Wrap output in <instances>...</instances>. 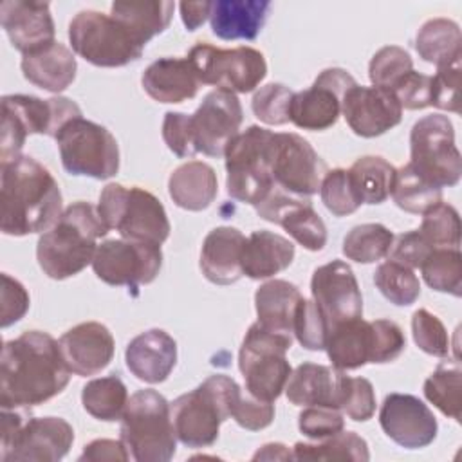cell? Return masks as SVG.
<instances>
[{"label": "cell", "mask_w": 462, "mask_h": 462, "mask_svg": "<svg viewBox=\"0 0 462 462\" xmlns=\"http://www.w3.org/2000/svg\"><path fill=\"white\" fill-rule=\"evenodd\" d=\"M70 370L60 341L43 330H27L4 343L0 357V406L32 408L61 393Z\"/></svg>", "instance_id": "obj_1"}, {"label": "cell", "mask_w": 462, "mask_h": 462, "mask_svg": "<svg viewBox=\"0 0 462 462\" xmlns=\"http://www.w3.org/2000/svg\"><path fill=\"white\" fill-rule=\"evenodd\" d=\"M0 229L9 236L47 231L61 209V191L52 173L29 155L0 162Z\"/></svg>", "instance_id": "obj_2"}, {"label": "cell", "mask_w": 462, "mask_h": 462, "mask_svg": "<svg viewBox=\"0 0 462 462\" xmlns=\"http://www.w3.org/2000/svg\"><path fill=\"white\" fill-rule=\"evenodd\" d=\"M108 233L90 202H74L63 209L52 227L43 231L36 244L42 271L52 280H65L92 263L97 238Z\"/></svg>", "instance_id": "obj_3"}, {"label": "cell", "mask_w": 462, "mask_h": 462, "mask_svg": "<svg viewBox=\"0 0 462 462\" xmlns=\"http://www.w3.org/2000/svg\"><path fill=\"white\" fill-rule=\"evenodd\" d=\"M242 395L238 383L224 374L209 375L195 390L170 402L177 440L188 448H208L218 439L220 424L227 420Z\"/></svg>", "instance_id": "obj_4"}, {"label": "cell", "mask_w": 462, "mask_h": 462, "mask_svg": "<svg viewBox=\"0 0 462 462\" xmlns=\"http://www.w3.org/2000/svg\"><path fill=\"white\" fill-rule=\"evenodd\" d=\"M119 435L130 458L137 462H168L177 451V435L170 402L159 392L146 388L128 397Z\"/></svg>", "instance_id": "obj_5"}, {"label": "cell", "mask_w": 462, "mask_h": 462, "mask_svg": "<svg viewBox=\"0 0 462 462\" xmlns=\"http://www.w3.org/2000/svg\"><path fill=\"white\" fill-rule=\"evenodd\" d=\"M81 117L79 106L63 96L40 99L29 94H9L2 97L0 162L20 157L27 135L42 134L56 137L72 119Z\"/></svg>", "instance_id": "obj_6"}, {"label": "cell", "mask_w": 462, "mask_h": 462, "mask_svg": "<svg viewBox=\"0 0 462 462\" xmlns=\"http://www.w3.org/2000/svg\"><path fill=\"white\" fill-rule=\"evenodd\" d=\"M97 215L108 231L116 229L134 242L161 245L171 229L161 200L139 186L106 184L99 195Z\"/></svg>", "instance_id": "obj_7"}, {"label": "cell", "mask_w": 462, "mask_h": 462, "mask_svg": "<svg viewBox=\"0 0 462 462\" xmlns=\"http://www.w3.org/2000/svg\"><path fill=\"white\" fill-rule=\"evenodd\" d=\"M273 137L274 132L251 125L231 139L224 152L226 188L231 199L256 206L276 188L271 171Z\"/></svg>", "instance_id": "obj_8"}, {"label": "cell", "mask_w": 462, "mask_h": 462, "mask_svg": "<svg viewBox=\"0 0 462 462\" xmlns=\"http://www.w3.org/2000/svg\"><path fill=\"white\" fill-rule=\"evenodd\" d=\"M291 345L292 337L274 334L258 321L247 328L238 352V368L253 397L274 402L282 395L292 374L285 356Z\"/></svg>", "instance_id": "obj_9"}, {"label": "cell", "mask_w": 462, "mask_h": 462, "mask_svg": "<svg viewBox=\"0 0 462 462\" xmlns=\"http://www.w3.org/2000/svg\"><path fill=\"white\" fill-rule=\"evenodd\" d=\"M69 42L78 56L96 67H125L144 51L116 18L94 9L79 11L70 20Z\"/></svg>", "instance_id": "obj_10"}, {"label": "cell", "mask_w": 462, "mask_h": 462, "mask_svg": "<svg viewBox=\"0 0 462 462\" xmlns=\"http://www.w3.org/2000/svg\"><path fill=\"white\" fill-rule=\"evenodd\" d=\"M61 164L70 175L110 179L119 170V146L116 137L103 125L76 117L54 137Z\"/></svg>", "instance_id": "obj_11"}, {"label": "cell", "mask_w": 462, "mask_h": 462, "mask_svg": "<svg viewBox=\"0 0 462 462\" xmlns=\"http://www.w3.org/2000/svg\"><path fill=\"white\" fill-rule=\"evenodd\" d=\"M410 166L439 188L455 186L460 180L462 157L448 116L430 114L411 126Z\"/></svg>", "instance_id": "obj_12"}, {"label": "cell", "mask_w": 462, "mask_h": 462, "mask_svg": "<svg viewBox=\"0 0 462 462\" xmlns=\"http://www.w3.org/2000/svg\"><path fill=\"white\" fill-rule=\"evenodd\" d=\"M202 85H215L229 92H253L267 76V63L260 51L253 47L220 49L199 42L186 56Z\"/></svg>", "instance_id": "obj_13"}, {"label": "cell", "mask_w": 462, "mask_h": 462, "mask_svg": "<svg viewBox=\"0 0 462 462\" xmlns=\"http://www.w3.org/2000/svg\"><path fill=\"white\" fill-rule=\"evenodd\" d=\"M162 267L161 245L134 240H105L97 245L92 269L96 276L116 287L137 289L152 283Z\"/></svg>", "instance_id": "obj_14"}, {"label": "cell", "mask_w": 462, "mask_h": 462, "mask_svg": "<svg viewBox=\"0 0 462 462\" xmlns=\"http://www.w3.org/2000/svg\"><path fill=\"white\" fill-rule=\"evenodd\" d=\"M271 171L274 184L283 191L296 197H310L319 191L327 164L301 135L292 132L274 134Z\"/></svg>", "instance_id": "obj_15"}, {"label": "cell", "mask_w": 462, "mask_h": 462, "mask_svg": "<svg viewBox=\"0 0 462 462\" xmlns=\"http://www.w3.org/2000/svg\"><path fill=\"white\" fill-rule=\"evenodd\" d=\"M356 85V79L339 67L325 69L318 74L312 87L294 92L289 106V121L303 130H327L341 116L345 92Z\"/></svg>", "instance_id": "obj_16"}, {"label": "cell", "mask_w": 462, "mask_h": 462, "mask_svg": "<svg viewBox=\"0 0 462 462\" xmlns=\"http://www.w3.org/2000/svg\"><path fill=\"white\" fill-rule=\"evenodd\" d=\"M244 112L235 92L215 88L204 96L200 106L189 116L197 153L222 157L231 139L238 134Z\"/></svg>", "instance_id": "obj_17"}, {"label": "cell", "mask_w": 462, "mask_h": 462, "mask_svg": "<svg viewBox=\"0 0 462 462\" xmlns=\"http://www.w3.org/2000/svg\"><path fill=\"white\" fill-rule=\"evenodd\" d=\"M310 292L328 323V330L337 323L363 316L359 283L352 267L343 260L319 265L312 273Z\"/></svg>", "instance_id": "obj_18"}, {"label": "cell", "mask_w": 462, "mask_h": 462, "mask_svg": "<svg viewBox=\"0 0 462 462\" xmlns=\"http://www.w3.org/2000/svg\"><path fill=\"white\" fill-rule=\"evenodd\" d=\"M254 209L260 218L282 226L307 251H321L325 247V222L307 197L291 195L276 186Z\"/></svg>", "instance_id": "obj_19"}, {"label": "cell", "mask_w": 462, "mask_h": 462, "mask_svg": "<svg viewBox=\"0 0 462 462\" xmlns=\"http://www.w3.org/2000/svg\"><path fill=\"white\" fill-rule=\"evenodd\" d=\"M379 424L395 444L406 449L430 446L439 431L433 411L410 393L386 395L379 410Z\"/></svg>", "instance_id": "obj_20"}, {"label": "cell", "mask_w": 462, "mask_h": 462, "mask_svg": "<svg viewBox=\"0 0 462 462\" xmlns=\"http://www.w3.org/2000/svg\"><path fill=\"white\" fill-rule=\"evenodd\" d=\"M341 114L356 135L377 137L401 123L402 106L392 90L356 83L343 96Z\"/></svg>", "instance_id": "obj_21"}, {"label": "cell", "mask_w": 462, "mask_h": 462, "mask_svg": "<svg viewBox=\"0 0 462 462\" xmlns=\"http://www.w3.org/2000/svg\"><path fill=\"white\" fill-rule=\"evenodd\" d=\"M74 442L72 426L61 417H29L2 460L11 462H56L61 460Z\"/></svg>", "instance_id": "obj_22"}, {"label": "cell", "mask_w": 462, "mask_h": 462, "mask_svg": "<svg viewBox=\"0 0 462 462\" xmlns=\"http://www.w3.org/2000/svg\"><path fill=\"white\" fill-rule=\"evenodd\" d=\"M0 23L11 45L22 54L36 52L54 43V20L47 2L4 0L0 4Z\"/></svg>", "instance_id": "obj_23"}, {"label": "cell", "mask_w": 462, "mask_h": 462, "mask_svg": "<svg viewBox=\"0 0 462 462\" xmlns=\"http://www.w3.org/2000/svg\"><path fill=\"white\" fill-rule=\"evenodd\" d=\"M60 348L69 370L79 377H88L110 365L116 343L103 323L85 321L60 337Z\"/></svg>", "instance_id": "obj_24"}, {"label": "cell", "mask_w": 462, "mask_h": 462, "mask_svg": "<svg viewBox=\"0 0 462 462\" xmlns=\"http://www.w3.org/2000/svg\"><path fill=\"white\" fill-rule=\"evenodd\" d=\"M125 361L139 381L150 384L162 383L177 363V343L162 328L144 330L128 343Z\"/></svg>", "instance_id": "obj_25"}, {"label": "cell", "mask_w": 462, "mask_h": 462, "mask_svg": "<svg viewBox=\"0 0 462 462\" xmlns=\"http://www.w3.org/2000/svg\"><path fill=\"white\" fill-rule=\"evenodd\" d=\"M245 236L229 226L211 229L200 249L202 274L217 285H231L244 276L242 253Z\"/></svg>", "instance_id": "obj_26"}, {"label": "cell", "mask_w": 462, "mask_h": 462, "mask_svg": "<svg viewBox=\"0 0 462 462\" xmlns=\"http://www.w3.org/2000/svg\"><path fill=\"white\" fill-rule=\"evenodd\" d=\"M144 92L159 103H182L197 96L202 85L188 58H159L141 78Z\"/></svg>", "instance_id": "obj_27"}, {"label": "cell", "mask_w": 462, "mask_h": 462, "mask_svg": "<svg viewBox=\"0 0 462 462\" xmlns=\"http://www.w3.org/2000/svg\"><path fill=\"white\" fill-rule=\"evenodd\" d=\"M269 9V0H217L209 14L211 31L220 40H254Z\"/></svg>", "instance_id": "obj_28"}, {"label": "cell", "mask_w": 462, "mask_h": 462, "mask_svg": "<svg viewBox=\"0 0 462 462\" xmlns=\"http://www.w3.org/2000/svg\"><path fill=\"white\" fill-rule=\"evenodd\" d=\"M22 72L27 81L47 90L63 92L76 78L78 63L69 47L54 42L36 52L23 54Z\"/></svg>", "instance_id": "obj_29"}, {"label": "cell", "mask_w": 462, "mask_h": 462, "mask_svg": "<svg viewBox=\"0 0 462 462\" xmlns=\"http://www.w3.org/2000/svg\"><path fill=\"white\" fill-rule=\"evenodd\" d=\"M294 244L273 231H253L244 244L242 271L251 280L271 278L287 269L294 260Z\"/></svg>", "instance_id": "obj_30"}, {"label": "cell", "mask_w": 462, "mask_h": 462, "mask_svg": "<svg viewBox=\"0 0 462 462\" xmlns=\"http://www.w3.org/2000/svg\"><path fill=\"white\" fill-rule=\"evenodd\" d=\"M341 370L318 363H301L291 374L285 393L296 406H332L337 408ZM339 410V408H337Z\"/></svg>", "instance_id": "obj_31"}, {"label": "cell", "mask_w": 462, "mask_h": 462, "mask_svg": "<svg viewBox=\"0 0 462 462\" xmlns=\"http://www.w3.org/2000/svg\"><path fill=\"white\" fill-rule=\"evenodd\" d=\"M301 300L300 289L287 280L262 283L254 292L258 323L274 334L292 337L294 314Z\"/></svg>", "instance_id": "obj_32"}, {"label": "cell", "mask_w": 462, "mask_h": 462, "mask_svg": "<svg viewBox=\"0 0 462 462\" xmlns=\"http://www.w3.org/2000/svg\"><path fill=\"white\" fill-rule=\"evenodd\" d=\"M168 193L175 206L188 211H202L218 193L215 170L202 161H189L175 168L168 179Z\"/></svg>", "instance_id": "obj_33"}, {"label": "cell", "mask_w": 462, "mask_h": 462, "mask_svg": "<svg viewBox=\"0 0 462 462\" xmlns=\"http://www.w3.org/2000/svg\"><path fill=\"white\" fill-rule=\"evenodd\" d=\"M325 350L336 370L345 372L365 366L372 356L370 321L361 316L334 325L328 330Z\"/></svg>", "instance_id": "obj_34"}, {"label": "cell", "mask_w": 462, "mask_h": 462, "mask_svg": "<svg viewBox=\"0 0 462 462\" xmlns=\"http://www.w3.org/2000/svg\"><path fill=\"white\" fill-rule=\"evenodd\" d=\"M173 9V2H114L110 16L146 47L153 36L170 25Z\"/></svg>", "instance_id": "obj_35"}, {"label": "cell", "mask_w": 462, "mask_h": 462, "mask_svg": "<svg viewBox=\"0 0 462 462\" xmlns=\"http://www.w3.org/2000/svg\"><path fill=\"white\" fill-rule=\"evenodd\" d=\"M415 49L424 61L437 67L462 56L458 23L448 18L424 22L415 36Z\"/></svg>", "instance_id": "obj_36"}, {"label": "cell", "mask_w": 462, "mask_h": 462, "mask_svg": "<svg viewBox=\"0 0 462 462\" xmlns=\"http://www.w3.org/2000/svg\"><path fill=\"white\" fill-rule=\"evenodd\" d=\"M348 175L361 204H381L392 193L395 168L379 155H365L350 166Z\"/></svg>", "instance_id": "obj_37"}, {"label": "cell", "mask_w": 462, "mask_h": 462, "mask_svg": "<svg viewBox=\"0 0 462 462\" xmlns=\"http://www.w3.org/2000/svg\"><path fill=\"white\" fill-rule=\"evenodd\" d=\"M81 402L87 413L97 420H121L128 402V390L116 374L88 381L81 390Z\"/></svg>", "instance_id": "obj_38"}, {"label": "cell", "mask_w": 462, "mask_h": 462, "mask_svg": "<svg viewBox=\"0 0 462 462\" xmlns=\"http://www.w3.org/2000/svg\"><path fill=\"white\" fill-rule=\"evenodd\" d=\"M296 460H356L365 462L370 458L368 444L356 431H339L332 437L321 439L314 444L296 442L292 448Z\"/></svg>", "instance_id": "obj_39"}, {"label": "cell", "mask_w": 462, "mask_h": 462, "mask_svg": "<svg viewBox=\"0 0 462 462\" xmlns=\"http://www.w3.org/2000/svg\"><path fill=\"white\" fill-rule=\"evenodd\" d=\"M390 195L397 208L415 215L426 213L430 208L442 202V188L426 180L410 166V162L395 170V180Z\"/></svg>", "instance_id": "obj_40"}, {"label": "cell", "mask_w": 462, "mask_h": 462, "mask_svg": "<svg viewBox=\"0 0 462 462\" xmlns=\"http://www.w3.org/2000/svg\"><path fill=\"white\" fill-rule=\"evenodd\" d=\"M426 399L446 417H462V372L458 363H440L424 381Z\"/></svg>", "instance_id": "obj_41"}, {"label": "cell", "mask_w": 462, "mask_h": 462, "mask_svg": "<svg viewBox=\"0 0 462 462\" xmlns=\"http://www.w3.org/2000/svg\"><path fill=\"white\" fill-rule=\"evenodd\" d=\"M393 238V233L383 224H359L343 238V254L357 263H374L390 254Z\"/></svg>", "instance_id": "obj_42"}, {"label": "cell", "mask_w": 462, "mask_h": 462, "mask_svg": "<svg viewBox=\"0 0 462 462\" xmlns=\"http://www.w3.org/2000/svg\"><path fill=\"white\" fill-rule=\"evenodd\" d=\"M424 282L439 292L462 294V254L458 247H433L420 265Z\"/></svg>", "instance_id": "obj_43"}, {"label": "cell", "mask_w": 462, "mask_h": 462, "mask_svg": "<svg viewBox=\"0 0 462 462\" xmlns=\"http://www.w3.org/2000/svg\"><path fill=\"white\" fill-rule=\"evenodd\" d=\"M374 283L379 292L397 307L411 305L420 296V283L413 269L392 258L375 269Z\"/></svg>", "instance_id": "obj_44"}, {"label": "cell", "mask_w": 462, "mask_h": 462, "mask_svg": "<svg viewBox=\"0 0 462 462\" xmlns=\"http://www.w3.org/2000/svg\"><path fill=\"white\" fill-rule=\"evenodd\" d=\"M422 215L419 231L433 247H458L460 217L451 204L439 202Z\"/></svg>", "instance_id": "obj_45"}, {"label": "cell", "mask_w": 462, "mask_h": 462, "mask_svg": "<svg viewBox=\"0 0 462 462\" xmlns=\"http://www.w3.org/2000/svg\"><path fill=\"white\" fill-rule=\"evenodd\" d=\"M337 408L356 422H366L375 413V392L368 379L350 377L341 372Z\"/></svg>", "instance_id": "obj_46"}, {"label": "cell", "mask_w": 462, "mask_h": 462, "mask_svg": "<svg viewBox=\"0 0 462 462\" xmlns=\"http://www.w3.org/2000/svg\"><path fill=\"white\" fill-rule=\"evenodd\" d=\"M413 70V61L408 51L399 45H386L379 49L368 65V78L374 87L392 90L401 78Z\"/></svg>", "instance_id": "obj_47"}, {"label": "cell", "mask_w": 462, "mask_h": 462, "mask_svg": "<svg viewBox=\"0 0 462 462\" xmlns=\"http://www.w3.org/2000/svg\"><path fill=\"white\" fill-rule=\"evenodd\" d=\"M319 195L325 208L336 217H346L361 206L348 170L345 168H334L325 173L319 186Z\"/></svg>", "instance_id": "obj_48"}, {"label": "cell", "mask_w": 462, "mask_h": 462, "mask_svg": "<svg viewBox=\"0 0 462 462\" xmlns=\"http://www.w3.org/2000/svg\"><path fill=\"white\" fill-rule=\"evenodd\" d=\"M292 334L307 350H325L328 337V323L314 300H301L292 323Z\"/></svg>", "instance_id": "obj_49"}, {"label": "cell", "mask_w": 462, "mask_h": 462, "mask_svg": "<svg viewBox=\"0 0 462 462\" xmlns=\"http://www.w3.org/2000/svg\"><path fill=\"white\" fill-rule=\"evenodd\" d=\"M292 96L294 92L283 83H267L253 96V114L265 125H285L289 123V106Z\"/></svg>", "instance_id": "obj_50"}, {"label": "cell", "mask_w": 462, "mask_h": 462, "mask_svg": "<svg viewBox=\"0 0 462 462\" xmlns=\"http://www.w3.org/2000/svg\"><path fill=\"white\" fill-rule=\"evenodd\" d=\"M411 334L415 345L435 357L449 354V336L444 323L426 309H419L411 316Z\"/></svg>", "instance_id": "obj_51"}, {"label": "cell", "mask_w": 462, "mask_h": 462, "mask_svg": "<svg viewBox=\"0 0 462 462\" xmlns=\"http://www.w3.org/2000/svg\"><path fill=\"white\" fill-rule=\"evenodd\" d=\"M460 60L439 65L431 76V106L460 114Z\"/></svg>", "instance_id": "obj_52"}, {"label": "cell", "mask_w": 462, "mask_h": 462, "mask_svg": "<svg viewBox=\"0 0 462 462\" xmlns=\"http://www.w3.org/2000/svg\"><path fill=\"white\" fill-rule=\"evenodd\" d=\"M370 327H372L370 363L383 365L397 359L406 346V337L401 327L392 319H375V321H370Z\"/></svg>", "instance_id": "obj_53"}, {"label": "cell", "mask_w": 462, "mask_h": 462, "mask_svg": "<svg viewBox=\"0 0 462 462\" xmlns=\"http://www.w3.org/2000/svg\"><path fill=\"white\" fill-rule=\"evenodd\" d=\"M298 428L314 440L332 437L345 430L343 411L332 406H305L298 417Z\"/></svg>", "instance_id": "obj_54"}, {"label": "cell", "mask_w": 462, "mask_h": 462, "mask_svg": "<svg viewBox=\"0 0 462 462\" xmlns=\"http://www.w3.org/2000/svg\"><path fill=\"white\" fill-rule=\"evenodd\" d=\"M162 139L166 146L180 159L193 157L197 153L188 114L166 112L162 119Z\"/></svg>", "instance_id": "obj_55"}, {"label": "cell", "mask_w": 462, "mask_h": 462, "mask_svg": "<svg viewBox=\"0 0 462 462\" xmlns=\"http://www.w3.org/2000/svg\"><path fill=\"white\" fill-rule=\"evenodd\" d=\"M399 105L408 110H420L431 106V76L410 70L392 88Z\"/></svg>", "instance_id": "obj_56"}, {"label": "cell", "mask_w": 462, "mask_h": 462, "mask_svg": "<svg viewBox=\"0 0 462 462\" xmlns=\"http://www.w3.org/2000/svg\"><path fill=\"white\" fill-rule=\"evenodd\" d=\"M231 417L238 426L249 431H260L267 428L274 419V406L273 402L260 401L253 397L249 392L245 395H240Z\"/></svg>", "instance_id": "obj_57"}, {"label": "cell", "mask_w": 462, "mask_h": 462, "mask_svg": "<svg viewBox=\"0 0 462 462\" xmlns=\"http://www.w3.org/2000/svg\"><path fill=\"white\" fill-rule=\"evenodd\" d=\"M0 327L5 328L16 321H20L29 310V292L25 287L11 278L9 274H2V296H0Z\"/></svg>", "instance_id": "obj_58"}, {"label": "cell", "mask_w": 462, "mask_h": 462, "mask_svg": "<svg viewBox=\"0 0 462 462\" xmlns=\"http://www.w3.org/2000/svg\"><path fill=\"white\" fill-rule=\"evenodd\" d=\"M395 244H392V260L415 269L420 267L422 262L428 258V254L433 251V245L420 235L419 229L408 231L393 238Z\"/></svg>", "instance_id": "obj_59"}, {"label": "cell", "mask_w": 462, "mask_h": 462, "mask_svg": "<svg viewBox=\"0 0 462 462\" xmlns=\"http://www.w3.org/2000/svg\"><path fill=\"white\" fill-rule=\"evenodd\" d=\"M130 458V453L123 440H110V439H97L92 440L83 448L79 455L81 462H125Z\"/></svg>", "instance_id": "obj_60"}, {"label": "cell", "mask_w": 462, "mask_h": 462, "mask_svg": "<svg viewBox=\"0 0 462 462\" xmlns=\"http://www.w3.org/2000/svg\"><path fill=\"white\" fill-rule=\"evenodd\" d=\"M213 2H180V18L188 31L199 29L211 14Z\"/></svg>", "instance_id": "obj_61"}, {"label": "cell", "mask_w": 462, "mask_h": 462, "mask_svg": "<svg viewBox=\"0 0 462 462\" xmlns=\"http://www.w3.org/2000/svg\"><path fill=\"white\" fill-rule=\"evenodd\" d=\"M273 460V458H292V453L287 449V446L283 444H265L262 446V449H258L253 457V460Z\"/></svg>", "instance_id": "obj_62"}]
</instances>
